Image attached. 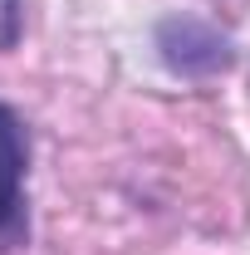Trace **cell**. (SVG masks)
Wrapping results in <instances>:
<instances>
[{"label":"cell","mask_w":250,"mask_h":255,"mask_svg":"<svg viewBox=\"0 0 250 255\" xmlns=\"http://www.w3.org/2000/svg\"><path fill=\"white\" fill-rule=\"evenodd\" d=\"M30 128L0 103V251H20L30 241Z\"/></svg>","instance_id":"1"},{"label":"cell","mask_w":250,"mask_h":255,"mask_svg":"<svg viewBox=\"0 0 250 255\" xmlns=\"http://www.w3.org/2000/svg\"><path fill=\"white\" fill-rule=\"evenodd\" d=\"M157 54L177 79H211L231 69L236 44L201 15H167L157 25Z\"/></svg>","instance_id":"2"},{"label":"cell","mask_w":250,"mask_h":255,"mask_svg":"<svg viewBox=\"0 0 250 255\" xmlns=\"http://www.w3.org/2000/svg\"><path fill=\"white\" fill-rule=\"evenodd\" d=\"M25 39V0H0V54Z\"/></svg>","instance_id":"3"}]
</instances>
